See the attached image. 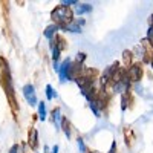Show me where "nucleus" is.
Here are the masks:
<instances>
[{"label":"nucleus","mask_w":153,"mask_h":153,"mask_svg":"<svg viewBox=\"0 0 153 153\" xmlns=\"http://www.w3.org/2000/svg\"><path fill=\"white\" fill-rule=\"evenodd\" d=\"M9 153H17V147H12V149H11V152H9Z\"/></svg>","instance_id":"0eeeda50"},{"label":"nucleus","mask_w":153,"mask_h":153,"mask_svg":"<svg viewBox=\"0 0 153 153\" xmlns=\"http://www.w3.org/2000/svg\"><path fill=\"white\" fill-rule=\"evenodd\" d=\"M84 11H91V6H81L78 9V12H84Z\"/></svg>","instance_id":"39448f33"},{"label":"nucleus","mask_w":153,"mask_h":153,"mask_svg":"<svg viewBox=\"0 0 153 153\" xmlns=\"http://www.w3.org/2000/svg\"><path fill=\"white\" fill-rule=\"evenodd\" d=\"M54 31H55V28H54V26H51V29H48L45 34H46L48 37H51V34H54Z\"/></svg>","instance_id":"20e7f679"},{"label":"nucleus","mask_w":153,"mask_h":153,"mask_svg":"<svg viewBox=\"0 0 153 153\" xmlns=\"http://www.w3.org/2000/svg\"><path fill=\"white\" fill-rule=\"evenodd\" d=\"M23 94H25V97H26V100L29 101V104H31V106H35L37 97H35V92H34V87H32V86H25Z\"/></svg>","instance_id":"f257e3e1"},{"label":"nucleus","mask_w":153,"mask_h":153,"mask_svg":"<svg viewBox=\"0 0 153 153\" xmlns=\"http://www.w3.org/2000/svg\"><path fill=\"white\" fill-rule=\"evenodd\" d=\"M78 144H80V149H81V152H84L86 149H84V144H83V141H81V139H78Z\"/></svg>","instance_id":"423d86ee"},{"label":"nucleus","mask_w":153,"mask_h":153,"mask_svg":"<svg viewBox=\"0 0 153 153\" xmlns=\"http://www.w3.org/2000/svg\"><path fill=\"white\" fill-rule=\"evenodd\" d=\"M46 89H48V98H49V100L52 98V97H57V94L52 91V87H51V86H48Z\"/></svg>","instance_id":"7ed1b4c3"},{"label":"nucleus","mask_w":153,"mask_h":153,"mask_svg":"<svg viewBox=\"0 0 153 153\" xmlns=\"http://www.w3.org/2000/svg\"><path fill=\"white\" fill-rule=\"evenodd\" d=\"M38 110H40V120H45L46 112H45V104H43V103H40V107H38Z\"/></svg>","instance_id":"f03ea898"}]
</instances>
